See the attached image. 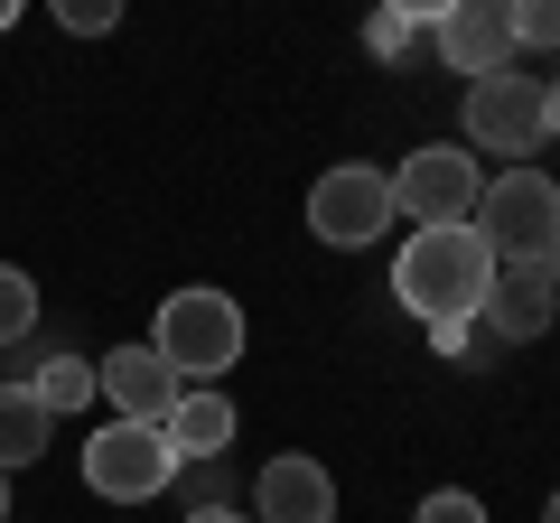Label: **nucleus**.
<instances>
[{
    "label": "nucleus",
    "instance_id": "1",
    "mask_svg": "<svg viewBox=\"0 0 560 523\" xmlns=\"http://www.w3.org/2000/svg\"><path fill=\"white\" fill-rule=\"evenodd\" d=\"M486 290H495V253H486L477 224H411V243L393 253V300L420 327L440 318H477Z\"/></svg>",
    "mask_w": 560,
    "mask_h": 523
},
{
    "label": "nucleus",
    "instance_id": "2",
    "mask_svg": "<svg viewBox=\"0 0 560 523\" xmlns=\"http://www.w3.org/2000/svg\"><path fill=\"white\" fill-rule=\"evenodd\" d=\"M140 346H150L187 393H197L206 374H234V364H243V300H234V290H215V281L168 290V300H160V327H150Z\"/></svg>",
    "mask_w": 560,
    "mask_h": 523
},
{
    "label": "nucleus",
    "instance_id": "3",
    "mask_svg": "<svg viewBox=\"0 0 560 523\" xmlns=\"http://www.w3.org/2000/svg\"><path fill=\"white\" fill-rule=\"evenodd\" d=\"M477 234L495 262H551L560 271V178L541 168H495L477 197Z\"/></svg>",
    "mask_w": 560,
    "mask_h": 523
},
{
    "label": "nucleus",
    "instance_id": "4",
    "mask_svg": "<svg viewBox=\"0 0 560 523\" xmlns=\"http://www.w3.org/2000/svg\"><path fill=\"white\" fill-rule=\"evenodd\" d=\"M178 449H168V430H150V421H103L94 440H84V496H103V504H150V496H168L178 486Z\"/></svg>",
    "mask_w": 560,
    "mask_h": 523
},
{
    "label": "nucleus",
    "instance_id": "5",
    "mask_svg": "<svg viewBox=\"0 0 560 523\" xmlns=\"http://www.w3.org/2000/svg\"><path fill=\"white\" fill-rule=\"evenodd\" d=\"M477 197H486V160L467 141H430L393 168V216L411 224H477Z\"/></svg>",
    "mask_w": 560,
    "mask_h": 523
},
{
    "label": "nucleus",
    "instance_id": "6",
    "mask_svg": "<svg viewBox=\"0 0 560 523\" xmlns=\"http://www.w3.org/2000/svg\"><path fill=\"white\" fill-rule=\"evenodd\" d=\"M551 141V84L541 75H477L467 84V150H504V160L523 168V150Z\"/></svg>",
    "mask_w": 560,
    "mask_h": 523
},
{
    "label": "nucleus",
    "instance_id": "7",
    "mask_svg": "<svg viewBox=\"0 0 560 523\" xmlns=\"http://www.w3.org/2000/svg\"><path fill=\"white\" fill-rule=\"evenodd\" d=\"M383 224H393V168L346 160V168H327V178L308 187V234L337 243V253H364Z\"/></svg>",
    "mask_w": 560,
    "mask_h": 523
},
{
    "label": "nucleus",
    "instance_id": "8",
    "mask_svg": "<svg viewBox=\"0 0 560 523\" xmlns=\"http://www.w3.org/2000/svg\"><path fill=\"white\" fill-rule=\"evenodd\" d=\"M420 38L440 47L448 75H504L514 66V0H448V10H430V28Z\"/></svg>",
    "mask_w": 560,
    "mask_h": 523
},
{
    "label": "nucleus",
    "instance_id": "9",
    "mask_svg": "<svg viewBox=\"0 0 560 523\" xmlns=\"http://www.w3.org/2000/svg\"><path fill=\"white\" fill-rule=\"evenodd\" d=\"M551 318H560V271L551 262H495V290H486V309H477L486 337L495 346H533Z\"/></svg>",
    "mask_w": 560,
    "mask_h": 523
},
{
    "label": "nucleus",
    "instance_id": "10",
    "mask_svg": "<svg viewBox=\"0 0 560 523\" xmlns=\"http://www.w3.org/2000/svg\"><path fill=\"white\" fill-rule=\"evenodd\" d=\"M94 393L113 403V421H150V430H168V411H178V393L187 383L168 374L150 346H113V356L94 364Z\"/></svg>",
    "mask_w": 560,
    "mask_h": 523
},
{
    "label": "nucleus",
    "instance_id": "11",
    "mask_svg": "<svg viewBox=\"0 0 560 523\" xmlns=\"http://www.w3.org/2000/svg\"><path fill=\"white\" fill-rule=\"evenodd\" d=\"M253 523H337V477L318 458H271L253 477Z\"/></svg>",
    "mask_w": 560,
    "mask_h": 523
},
{
    "label": "nucleus",
    "instance_id": "12",
    "mask_svg": "<svg viewBox=\"0 0 560 523\" xmlns=\"http://www.w3.org/2000/svg\"><path fill=\"white\" fill-rule=\"evenodd\" d=\"M168 449H178V458H224V449H234V403H224L215 383L178 393V411H168Z\"/></svg>",
    "mask_w": 560,
    "mask_h": 523
},
{
    "label": "nucleus",
    "instance_id": "13",
    "mask_svg": "<svg viewBox=\"0 0 560 523\" xmlns=\"http://www.w3.org/2000/svg\"><path fill=\"white\" fill-rule=\"evenodd\" d=\"M47 430H57V411H47L38 393H28V383L10 374V383H0V477L38 458V449H47Z\"/></svg>",
    "mask_w": 560,
    "mask_h": 523
},
{
    "label": "nucleus",
    "instance_id": "14",
    "mask_svg": "<svg viewBox=\"0 0 560 523\" xmlns=\"http://www.w3.org/2000/svg\"><path fill=\"white\" fill-rule=\"evenodd\" d=\"M28 393H38L47 411H75V403H94V364L84 356H47L38 374H28Z\"/></svg>",
    "mask_w": 560,
    "mask_h": 523
},
{
    "label": "nucleus",
    "instance_id": "15",
    "mask_svg": "<svg viewBox=\"0 0 560 523\" xmlns=\"http://www.w3.org/2000/svg\"><path fill=\"white\" fill-rule=\"evenodd\" d=\"M28 327H38V281L20 262H0V346H20Z\"/></svg>",
    "mask_w": 560,
    "mask_h": 523
},
{
    "label": "nucleus",
    "instance_id": "16",
    "mask_svg": "<svg viewBox=\"0 0 560 523\" xmlns=\"http://www.w3.org/2000/svg\"><path fill=\"white\" fill-rule=\"evenodd\" d=\"M420 28H430L420 10H374V20H364V47H374L383 66H401V57L420 47Z\"/></svg>",
    "mask_w": 560,
    "mask_h": 523
},
{
    "label": "nucleus",
    "instance_id": "17",
    "mask_svg": "<svg viewBox=\"0 0 560 523\" xmlns=\"http://www.w3.org/2000/svg\"><path fill=\"white\" fill-rule=\"evenodd\" d=\"M514 47L551 57V47H560V0H514Z\"/></svg>",
    "mask_w": 560,
    "mask_h": 523
},
{
    "label": "nucleus",
    "instance_id": "18",
    "mask_svg": "<svg viewBox=\"0 0 560 523\" xmlns=\"http://www.w3.org/2000/svg\"><path fill=\"white\" fill-rule=\"evenodd\" d=\"M411 523H486V504L467 496V486H440V496H420V514Z\"/></svg>",
    "mask_w": 560,
    "mask_h": 523
},
{
    "label": "nucleus",
    "instance_id": "19",
    "mask_svg": "<svg viewBox=\"0 0 560 523\" xmlns=\"http://www.w3.org/2000/svg\"><path fill=\"white\" fill-rule=\"evenodd\" d=\"M178 486H187V514L224 504V458H187V467H178Z\"/></svg>",
    "mask_w": 560,
    "mask_h": 523
},
{
    "label": "nucleus",
    "instance_id": "20",
    "mask_svg": "<svg viewBox=\"0 0 560 523\" xmlns=\"http://www.w3.org/2000/svg\"><path fill=\"white\" fill-rule=\"evenodd\" d=\"M57 20L75 28V38H103V28H113L121 10H113V0H57Z\"/></svg>",
    "mask_w": 560,
    "mask_h": 523
},
{
    "label": "nucleus",
    "instance_id": "21",
    "mask_svg": "<svg viewBox=\"0 0 560 523\" xmlns=\"http://www.w3.org/2000/svg\"><path fill=\"white\" fill-rule=\"evenodd\" d=\"M187 523H253L243 504H206V514H187Z\"/></svg>",
    "mask_w": 560,
    "mask_h": 523
},
{
    "label": "nucleus",
    "instance_id": "22",
    "mask_svg": "<svg viewBox=\"0 0 560 523\" xmlns=\"http://www.w3.org/2000/svg\"><path fill=\"white\" fill-rule=\"evenodd\" d=\"M551 141H560V75H551Z\"/></svg>",
    "mask_w": 560,
    "mask_h": 523
},
{
    "label": "nucleus",
    "instance_id": "23",
    "mask_svg": "<svg viewBox=\"0 0 560 523\" xmlns=\"http://www.w3.org/2000/svg\"><path fill=\"white\" fill-rule=\"evenodd\" d=\"M541 523H560V486H551V504H541Z\"/></svg>",
    "mask_w": 560,
    "mask_h": 523
},
{
    "label": "nucleus",
    "instance_id": "24",
    "mask_svg": "<svg viewBox=\"0 0 560 523\" xmlns=\"http://www.w3.org/2000/svg\"><path fill=\"white\" fill-rule=\"evenodd\" d=\"M10 20H20V0H0V28H10Z\"/></svg>",
    "mask_w": 560,
    "mask_h": 523
},
{
    "label": "nucleus",
    "instance_id": "25",
    "mask_svg": "<svg viewBox=\"0 0 560 523\" xmlns=\"http://www.w3.org/2000/svg\"><path fill=\"white\" fill-rule=\"evenodd\" d=\"M0 523H10V477H0Z\"/></svg>",
    "mask_w": 560,
    "mask_h": 523
}]
</instances>
